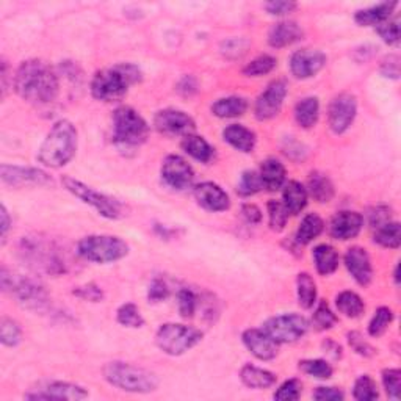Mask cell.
I'll use <instances>...</instances> for the list:
<instances>
[{
    "label": "cell",
    "mask_w": 401,
    "mask_h": 401,
    "mask_svg": "<svg viewBox=\"0 0 401 401\" xmlns=\"http://www.w3.org/2000/svg\"><path fill=\"white\" fill-rule=\"evenodd\" d=\"M14 90L22 99L44 106L54 102L60 91L58 74L52 66L43 60L22 62L14 76Z\"/></svg>",
    "instance_id": "obj_1"
},
{
    "label": "cell",
    "mask_w": 401,
    "mask_h": 401,
    "mask_svg": "<svg viewBox=\"0 0 401 401\" xmlns=\"http://www.w3.org/2000/svg\"><path fill=\"white\" fill-rule=\"evenodd\" d=\"M141 80V71L135 64L123 63L110 69L96 72L91 81V94L94 99L103 102L121 101L129 91V86Z\"/></svg>",
    "instance_id": "obj_2"
},
{
    "label": "cell",
    "mask_w": 401,
    "mask_h": 401,
    "mask_svg": "<svg viewBox=\"0 0 401 401\" xmlns=\"http://www.w3.org/2000/svg\"><path fill=\"white\" fill-rule=\"evenodd\" d=\"M77 151V130L72 123L60 120L47 133L38 151V160L50 168H62Z\"/></svg>",
    "instance_id": "obj_3"
},
{
    "label": "cell",
    "mask_w": 401,
    "mask_h": 401,
    "mask_svg": "<svg viewBox=\"0 0 401 401\" xmlns=\"http://www.w3.org/2000/svg\"><path fill=\"white\" fill-rule=\"evenodd\" d=\"M19 254L22 261L36 273L58 276L66 271L60 249L43 237H24L19 244Z\"/></svg>",
    "instance_id": "obj_4"
},
{
    "label": "cell",
    "mask_w": 401,
    "mask_h": 401,
    "mask_svg": "<svg viewBox=\"0 0 401 401\" xmlns=\"http://www.w3.org/2000/svg\"><path fill=\"white\" fill-rule=\"evenodd\" d=\"M103 378L115 388L133 393H149L159 385L157 378L151 371L120 361L108 362L103 367Z\"/></svg>",
    "instance_id": "obj_5"
},
{
    "label": "cell",
    "mask_w": 401,
    "mask_h": 401,
    "mask_svg": "<svg viewBox=\"0 0 401 401\" xmlns=\"http://www.w3.org/2000/svg\"><path fill=\"white\" fill-rule=\"evenodd\" d=\"M0 281H2V290L10 292L22 307L44 310L49 306V293L38 281L13 274L5 266H2Z\"/></svg>",
    "instance_id": "obj_6"
},
{
    "label": "cell",
    "mask_w": 401,
    "mask_h": 401,
    "mask_svg": "<svg viewBox=\"0 0 401 401\" xmlns=\"http://www.w3.org/2000/svg\"><path fill=\"white\" fill-rule=\"evenodd\" d=\"M149 135L146 121L130 107H120L113 113V141L120 147L141 146Z\"/></svg>",
    "instance_id": "obj_7"
},
{
    "label": "cell",
    "mask_w": 401,
    "mask_h": 401,
    "mask_svg": "<svg viewBox=\"0 0 401 401\" xmlns=\"http://www.w3.org/2000/svg\"><path fill=\"white\" fill-rule=\"evenodd\" d=\"M79 254L90 262L108 264L120 261L128 256L129 244L120 237L113 235H90L81 239L77 244Z\"/></svg>",
    "instance_id": "obj_8"
},
{
    "label": "cell",
    "mask_w": 401,
    "mask_h": 401,
    "mask_svg": "<svg viewBox=\"0 0 401 401\" xmlns=\"http://www.w3.org/2000/svg\"><path fill=\"white\" fill-rule=\"evenodd\" d=\"M203 340V332L185 324L166 323L157 331L155 341L163 353L181 356Z\"/></svg>",
    "instance_id": "obj_9"
},
{
    "label": "cell",
    "mask_w": 401,
    "mask_h": 401,
    "mask_svg": "<svg viewBox=\"0 0 401 401\" xmlns=\"http://www.w3.org/2000/svg\"><path fill=\"white\" fill-rule=\"evenodd\" d=\"M62 182L66 190L72 193L76 198L84 200L85 204L94 207L102 217L108 220H116L121 217V204L118 203L116 199L103 195L101 191H96L94 188L88 187V185L81 183L80 181L72 179V177H63Z\"/></svg>",
    "instance_id": "obj_10"
},
{
    "label": "cell",
    "mask_w": 401,
    "mask_h": 401,
    "mask_svg": "<svg viewBox=\"0 0 401 401\" xmlns=\"http://www.w3.org/2000/svg\"><path fill=\"white\" fill-rule=\"evenodd\" d=\"M307 328L309 323L303 315L287 314L270 318L265 323L264 331L278 344H292L300 340L307 332Z\"/></svg>",
    "instance_id": "obj_11"
},
{
    "label": "cell",
    "mask_w": 401,
    "mask_h": 401,
    "mask_svg": "<svg viewBox=\"0 0 401 401\" xmlns=\"http://www.w3.org/2000/svg\"><path fill=\"white\" fill-rule=\"evenodd\" d=\"M154 125L163 135L168 137H176V135H191L195 132V121L191 118L183 113L181 110L174 108H166L159 111L154 118Z\"/></svg>",
    "instance_id": "obj_12"
},
{
    "label": "cell",
    "mask_w": 401,
    "mask_h": 401,
    "mask_svg": "<svg viewBox=\"0 0 401 401\" xmlns=\"http://www.w3.org/2000/svg\"><path fill=\"white\" fill-rule=\"evenodd\" d=\"M358 111L356 98L350 93H341L332 99L329 106V125L334 133H344L353 124Z\"/></svg>",
    "instance_id": "obj_13"
},
{
    "label": "cell",
    "mask_w": 401,
    "mask_h": 401,
    "mask_svg": "<svg viewBox=\"0 0 401 401\" xmlns=\"http://www.w3.org/2000/svg\"><path fill=\"white\" fill-rule=\"evenodd\" d=\"M162 179L171 188L187 190L195 181V173L181 155H168L162 165Z\"/></svg>",
    "instance_id": "obj_14"
},
{
    "label": "cell",
    "mask_w": 401,
    "mask_h": 401,
    "mask_svg": "<svg viewBox=\"0 0 401 401\" xmlns=\"http://www.w3.org/2000/svg\"><path fill=\"white\" fill-rule=\"evenodd\" d=\"M286 96H287L286 81H282V80L273 81V84L266 88L261 96H259V99L256 102L254 111H256L257 120L266 121L276 116L281 111L282 103H284Z\"/></svg>",
    "instance_id": "obj_15"
},
{
    "label": "cell",
    "mask_w": 401,
    "mask_h": 401,
    "mask_svg": "<svg viewBox=\"0 0 401 401\" xmlns=\"http://www.w3.org/2000/svg\"><path fill=\"white\" fill-rule=\"evenodd\" d=\"M88 397V392L80 388L77 384L54 381L40 389L27 393L26 398L28 400H55V401H66V400H84Z\"/></svg>",
    "instance_id": "obj_16"
},
{
    "label": "cell",
    "mask_w": 401,
    "mask_h": 401,
    "mask_svg": "<svg viewBox=\"0 0 401 401\" xmlns=\"http://www.w3.org/2000/svg\"><path fill=\"white\" fill-rule=\"evenodd\" d=\"M326 64V55L315 49L296 50L290 58V69L295 77L309 79L323 69Z\"/></svg>",
    "instance_id": "obj_17"
},
{
    "label": "cell",
    "mask_w": 401,
    "mask_h": 401,
    "mask_svg": "<svg viewBox=\"0 0 401 401\" xmlns=\"http://www.w3.org/2000/svg\"><path fill=\"white\" fill-rule=\"evenodd\" d=\"M2 181L13 187H24V185H49L52 183L50 177L41 169L36 168H22V166H0Z\"/></svg>",
    "instance_id": "obj_18"
},
{
    "label": "cell",
    "mask_w": 401,
    "mask_h": 401,
    "mask_svg": "<svg viewBox=\"0 0 401 401\" xmlns=\"http://www.w3.org/2000/svg\"><path fill=\"white\" fill-rule=\"evenodd\" d=\"M243 344L261 361H271L278 356V341H274L264 329H247Z\"/></svg>",
    "instance_id": "obj_19"
},
{
    "label": "cell",
    "mask_w": 401,
    "mask_h": 401,
    "mask_svg": "<svg viewBox=\"0 0 401 401\" xmlns=\"http://www.w3.org/2000/svg\"><path fill=\"white\" fill-rule=\"evenodd\" d=\"M195 198L200 207L210 212L227 210L231 205L227 193L213 182H203L195 187Z\"/></svg>",
    "instance_id": "obj_20"
},
{
    "label": "cell",
    "mask_w": 401,
    "mask_h": 401,
    "mask_svg": "<svg viewBox=\"0 0 401 401\" xmlns=\"http://www.w3.org/2000/svg\"><path fill=\"white\" fill-rule=\"evenodd\" d=\"M345 265L359 286L366 287L370 284L373 271H371L370 257L366 249L359 247H353L348 249L345 254Z\"/></svg>",
    "instance_id": "obj_21"
},
{
    "label": "cell",
    "mask_w": 401,
    "mask_h": 401,
    "mask_svg": "<svg viewBox=\"0 0 401 401\" xmlns=\"http://www.w3.org/2000/svg\"><path fill=\"white\" fill-rule=\"evenodd\" d=\"M362 225L361 213L351 210L339 212L331 221V235L337 240H350L361 232Z\"/></svg>",
    "instance_id": "obj_22"
},
{
    "label": "cell",
    "mask_w": 401,
    "mask_h": 401,
    "mask_svg": "<svg viewBox=\"0 0 401 401\" xmlns=\"http://www.w3.org/2000/svg\"><path fill=\"white\" fill-rule=\"evenodd\" d=\"M303 36L301 27L296 24L293 21H282L278 22L276 26L271 27V30L269 33V43L271 47H286L290 46V44L300 41Z\"/></svg>",
    "instance_id": "obj_23"
},
{
    "label": "cell",
    "mask_w": 401,
    "mask_h": 401,
    "mask_svg": "<svg viewBox=\"0 0 401 401\" xmlns=\"http://www.w3.org/2000/svg\"><path fill=\"white\" fill-rule=\"evenodd\" d=\"M222 138H225L226 143L234 146L235 149L242 152H252L256 146L254 132H251L240 124L227 125V128L222 130Z\"/></svg>",
    "instance_id": "obj_24"
},
{
    "label": "cell",
    "mask_w": 401,
    "mask_h": 401,
    "mask_svg": "<svg viewBox=\"0 0 401 401\" xmlns=\"http://www.w3.org/2000/svg\"><path fill=\"white\" fill-rule=\"evenodd\" d=\"M259 176H261L264 188L276 191L286 182V168L279 160L269 159L262 163Z\"/></svg>",
    "instance_id": "obj_25"
},
{
    "label": "cell",
    "mask_w": 401,
    "mask_h": 401,
    "mask_svg": "<svg viewBox=\"0 0 401 401\" xmlns=\"http://www.w3.org/2000/svg\"><path fill=\"white\" fill-rule=\"evenodd\" d=\"M397 5V2H384L380 5L370 6L367 10H361L356 13L354 21L358 22L359 26H380L384 21L390 19Z\"/></svg>",
    "instance_id": "obj_26"
},
{
    "label": "cell",
    "mask_w": 401,
    "mask_h": 401,
    "mask_svg": "<svg viewBox=\"0 0 401 401\" xmlns=\"http://www.w3.org/2000/svg\"><path fill=\"white\" fill-rule=\"evenodd\" d=\"M282 199H284L282 204H284L288 213L298 215L307 204V190L304 188L300 182L292 181L284 187Z\"/></svg>",
    "instance_id": "obj_27"
},
{
    "label": "cell",
    "mask_w": 401,
    "mask_h": 401,
    "mask_svg": "<svg viewBox=\"0 0 401 401\" xmlns=\"http://www.w3.org/2000/svg\"><path fill=\"white\" fill-rule=\"evenodd\" d=\"M240 378L243 384L251 389H266L276 383V376L271 371L254 366H244L240 371Z\"/></svg>",
    "instance_id": "obj_28"
},
{
    "label": "cell",
    "mask_w": 401,
    "mask_h": 401,
    "mask_svg": "<svg viewBox=\"0 0 401 401\" xmlns=\"http://www.w3.org/2000/svg\"><path fill=\"white\" fill-rule=\"evenodd\" d=\"M309 193L317 203H329L334 196V185L329 181V177L320 173V171H314L309 176Z\"/></svg>",
    "instance_id": "obj_29"
},
{
    "label": "cell",
    "mask_w": 401,
    "mask_h": 401,
    "mask_svg": "<svg viewBox=\"0 0 401 401\" xmlns=\"http://www.w3.org/2000/svg\"><path fill=\"white\" fill-rule=\"evenodd\" d=\"M182 149L191 155L193 159L203 163H209L213 159V147L203 137L195 135V133L183 137Z\"/></svg>",
    "instance_id": "obj_30"
},
{
    "label": "cell",
    "mask_w": 401,
    "mask_h": 401,
    "mask_svg": "<svg viewBox=\"0 0 401 401\" xmlns=\"http://www.w3.org/2000/svg\"><path fill=\"white\" fill-rule=\"evenodd\" d=\"M314 261L317 271L323 274V276H328V274L337 270L339 254L331 244H318V247L314 249Z\"/></svg>",
    "instance_id": "obj_31"
},
{
    "label": "cell",
    "mask_w": 401,
    "mask_h": 401,
    "mask_svg": "<svg viewBox=\"0 0 401 401\" xmlns=\"http://www.w3.org/2000/svg\"><path fill=\"white\" fill-rule=\"evenodd\" d=\"M318 113H320V106H318L317 98H306L296 103L295 118L301 128L309 129L315 125L318 121Z\"/></svg>",
    "instance_id": "obj_32"
},
{
    "label": "cell",
    "mask_w": 401,
    "mask_h": 401,
    "mask_svg": "<svg viewBox=\"0 0 401 401\" xmlns=\"http://www.w3.org/2000/svg\"><path fill=\"white\" fill-rule=\"evenodd\" d=\"M247 108H248V102L244 101L243 98H237V96H232V98L220 99L212 106L213 115H217L218 118L242 116L244 111H247Z\"/></svg>",
    "instance_id": "obj_33"
},
{
    "label": "cell",
    "mask_w": 401,
    "mask_h": 401,
    "mask_svg": "<svg viewBox=\"0 0 401 401\" xmlns=\"http://www.w3.org/2000/svg\"><path fill=\"white\" fill-rule=\"evenodd\" d=\"M375 242L384 248L395 249L401 243V227L397 221H389L375 229Z\"/></svg>",
    "instance_id": "obj_34"
},
{
    "label": "cell",
    "mask_w": 401,
    "mask_h": 401,
    "mask_svg": "<svg viewBox=\"0 0 401 401\" xmlns=\"http://www.w3.org/2000/svg\"><path fill=\"white\" fill-rule=\"evenodd\" d=\"M323 226H324L323 220L318 217V215L315 213L306 215L304 220L301 221L298 232H296V240H298V243L307 244L309 242L317 239V237L322 234Z\"/></svg>",
    "instance_id": "obj_35"
},
{
    "label": "cell",
    "mask_w": 401,
    "mask_h": 401,
    "mask_svg": "<svg viewBox=\"0 0 401 401\" xmlns=\"http://www.w3.org/2000/svg\"><path fill=\"white\" fill-rule=\"evenodd\" d=\"M296 287H298V303L303 309L314 307L317 300V286L309 273H300L296 279Z\"/></svg>",
    "instance_id": "obj_36"
},
{
    "label": "cell",
    "mask_w": 401,
    "mask_h": 401,
    "mask_svg": "<svg viewBox=\"0 0 401 401\" xmlns=\"http://www.w3.org/2000/svg\"><path fill=\"white\" fill-rule=\"evenodd\" d=\"M336 304L341 314L350 318L359 317L363 312V309H366V306H363V301L361 300V296L356 295L354 292H341L337 296Z\"/></svg>",
    "instance_id": "obj_37"
},
{
    "label": "cell",
    "mask_w": 401,
    "mask_h": 401,
    "mask_svg": "<svg viewBox=\"0 0 401 401\" xmlns=\"http://www.w3.org/2000/svg\"><path fill=\"white\" fill-rule=\"evenodd\" d=\"M300 368L309 376L318 378V380H328L332 375V367L323 359H307L300 362Z\"/></svg>",
    "instance_id": "obj_38"
},
{
    "label": "cell",
    "mask_w": 401,
    "mask_h": 401,
    "mask_svg": "<svg viewBox=\"0 0 401 401\" xmlns=\"http://www.w3.org/2000/svg\"><path fill=\"white\" fill-rule=\"evenodd\" d=\"M22 337L21 326L11 320V318L4 317L0 322V340L6 346H16Z\"/></svg>",
    "instance_id": "obj_39"
},
{
    "label": "cell",
    "mask_w": 401,
    "mask_h": 401,
    "mask_svg": "<svg viewBox=\"0 0 401 401\" xmlns=\"http://www.w3.org/2000/svg\"><path fill=\"white\" fill-rule=\"evenodd\" d=\"M353 395L359 401H371L380 397V393H378L376 383L368 375H363L356 381Z\"/></svg>",
    "instance_id": "obj_40"
},
{
    "label": "cell",
    "mask_w": 401,
    "mask_h": 401,
    "mask_svg": "<svg viewBox=\"0 0 401 401\" xmlns=\"http://www.w3.org/2000/svg\"><path fill=\"white\" fill-rule=\"evenodd\" d=\"M274 68H276V58L270 55H261L243 69V74L248 77H261L264 74L271 72Z\"/></svg>",
    "instance_id": "obj_41"
},
{
    "label": "cell",
    "mask_w": 401,
    "mask_h": 401,
    "mask_svg": "<svg viewBox=\"0 0 401 401\" xmlns=\"http://www.w3.org/2000/svg\"><path fill=\"white\" fill-rule=\"evenodd\" d=\"M393 320V314L389 307H380L376 310L375 317L371 318L368 332L371 337H380L385 332V329L389 328V324Z\"/></svg>",
    "instance_id": "obj_42"
},
{
    "label": "cell",
    "mask_w": 401,
    "mask_h": 401,
    "mask_svg": "<svg viewBox=\"0 0 401 401\" xmlns=\"http://www.w3.org/2000/svg\"><path fill=\"white\" fill-rule=\"evenodd\" d=\"M118 322L123 326H128V328H141L145 323L138 307L132 303L123 304V306L118 309Z\"/></svg>",
    "instance_id": "obj_43"
},
{
    "label": "cell",
    "mask_w": 401,
    "mask_h": 401,
    "mask_svg": "<svg viewBox=\"0 0 401 401\" xmlns=\"http://www.w3.org/2000/svg\"><path fill=\"white\" fill-rule=\"evenodd\" d=\"M336 322H337V317L332 314V310L329 309L328 304H326L324 301L318 304L314 312V317H312V323H314L315 328L320 331L329 329L334 324H336Z\"/></svg>",
    "instance_id": "obj_44"
},
{
    "label": "cell",
    "mask_w": 401,
    "mask_h": 401,
    "mask_svg": "<svg viewBox=\"0 0 401 401\" xmlns=\"http://www.w3.org/2000/svg\"><path fill=\"white\" fill-rule=\"evenodd\" d=\"M262 187V181L261 176L256 171H244L240 177L239 182V193L242 196H252L256 195L257 191H261Z\"/></svg>",
    "instance_id": "obj_45"
},
{
    "label": "cell",
    "mask_w": 401,
    "mask_h": 401,
    "mask_svg": "<svg viewBox=\"0 0 401 401\" xmlns=\"http://www.w3.org/2000/svg\"><path fill=\"white\" fill-rule=\"evenodd\" d=\"M269 218H270V227L273 231L281 232L286 227V222L288 218V212L286 207L279 200H270L269 203Z\"/></svg>",
    "instance_id": "obj_46"
},
{
    "label": "cell",
    "mask_w": 401,
    "mask_h": 401,
    "mask_svg": "<svg viewBox=\"0 0 401 401\" xmlns=\"http://www.w3.org/2000/svg\"><path fill=\"white\" fill-rule=\"evenodd\" d=\"M376 32L381 36L384 43L390 44V46H397L400 43V19H388L383 24L376 26Z\"/></svg>",
    "instance_id": "obj_47"
},
{
    "label": "cell",
    "mask_w": 401,
    "mask_h": 401,
    "mask_svg": "<svg viewBox=\"0 0 401 401\" xmlns=\"http://www.w3.org/2000/svg\"><path fill=\"white\" fill-rule=\"evenodd\" d=\"M177 300H179V312L183 318H191L195 315L199 306V300L195 292H191L190 288H182L177 295Z\"/></svg>",
    "instance_id": "obj_48"
},
{
    "label": "cell",
    "mask_w": 401,
    "mask_h": 401,
    "mask_svg": "<svg viewBox=\"0 0 401 401\" xmlns=\"http://www.w3.org/2000/svg\"><path fill=\"white\" fill-rule=\"evenodd\" d=\"M383 384L389 398L398 400L401 390V371L398 368H389L383 371Z\"/></svg>",
    "instance_id": "obj_49"
},
{
    "label": "cell",
    "mask_w": 401,
    "mask_h": 401,
    "mask_svg": "<svg viewBox=\"0 0 401 401\" xmlns=\"http://www.w3.org/2000/svg\"><path fill=\"white\" fill-rule=\"evenodd\" d=\"M301 389L303 385L298 380H288L281 385L276 393H274V400L296 401L301 397Z\"/></svg>",
    "instance_id": "obj_50"
},
{
    "label": "cell",
    "mask_w": 401,
    "mask_h": 401,
    "mask_svg": "<svg viewBox=\"0 0 401 401\" xmlns=\"http://www.w3.org/2000/svg\"><path fill=\"white\" fill-rule=\"evenodd\" d=\"M348 341H350V345L353 346V350L361 354V356H366V358H368V356H373L375 354V350L371 348L366 340H363V337L361 336L359 332H350L348 334Z\"/></svg>",
    "instance_id": "obj_51"
},
{
    "label": "cell",
    "mask_w": 401,
    "mask_h": 401,
    "mask_svg": "<svg viewBox=\"0 0 401 401\" xmlns=\"http://www.w3.org/2000/svg\"><path fill=\"white\" fill-rule=\"evenodd\" d=\"M168 295H169V288H168V286L165 284V281L154 279V281L151 282L149 292H147V298H149V301H154V303L163 301V300L166 298Z\"/></svg>",
    "instance_id": "obj_52"
},
{
    "label": "cell",
    "mask_w": 401,
    "mask_h": 401,
    "mask_svg": "<svg viewBox=\"0 0 401 401\" xmlns=\"http://www.w3.org/2000/svg\"><path fill=\"white\" fill-rule=\"evenodd\" d=\"M265 10L269 11L273 16H284L296 10L295 2H284V0H273V2L265 4Z\"/></svg>",
    "instance_id": "obj_53"
},
{
    "label": "cell",
    "mask_w": 401,
    "mask_h": 401,
    "mask_svg": "<svg viewBox=\"0 0 401 401\" xmlns=\"http://www.w3.org/2000/svg\"><path fill=\"white\" fill-rule=\"evenodd\" d=\"M74 295L79 296V298H81V300H88V301H93V303H98L103 298L102 290L94 284H86L84 287H77L76 290H74Z\"/></svg>",
    "instance_id": "obj_54"
},
{
    "label": "cell",
    "mask_w": 401,
    "mask_h": 401,
    "mask_svg": "<svg viewBox=\"0 0 401 401\" xmlns=\"http://www.w3.org/2000/svg\"><path fill=\"white\" fill-rule=\"evenodd\" d=\"M381 72L384 77L397 80L400 77V57L398 55L385 57L384 62L381 63Z\"/></svg>",
    "instance_id": "obj_55"
},
{
    "label": "cell",
    "mask_w": 401,
    "mask_h": 401,
    "mask_svg": "<svg viewBox=\"0 0 401 401\" xmlns=\"http://www.w3.org/2000/svg\"><path fill=\"white\" fill-rule=\"evenodd\" d=\"M314 398L318 401H341L345 395L337 388H318L314 392Z\"/></svg>",
    "instance_id": "obj_56"
},
{
    "label": "cell",
    "mask_w": 401,
    "mask_h": 401,
    "mask_svg": "<svg viewBox=\"0 0 401 401\" xmlns=\"http://www.w3.org/2000/svg\"><path fill=\"white\" fill-rule=\"evenodd\" d=\"M389 221H392L389 207H376V209L370 213V225L373 226V229L380 227Z\"/></svg>",
    "instance_id": "obj_57"
},
{
    "label": "cell",
    "mask_w": 401,
    "mask_h": 401,
    "mask_svg": "<svg viewBox=\"0 0 401 401\" xmlns=\"http://www.w3.org/2000/svg\"><path fill=\"white\" fill-rule=\"evenodd\" d=\"M242 213L244 220L251 222V225H257V222L262 220V213L259 210V207L254 204H244L242 207Z\"/></svg>",
    "instance_id": "obj_58"
},
{
    "label": "cell",
    "mask_w": 401,
    "mask_h": 401,
    "mask_svg": "<svg viewBox=\"0 0 401 401\" xmlns=\"http://www.w3.org/2000/svg\"><path fill=\"white\" fill-rule=\"evenodd\" d=\"M0 217H2V239H5V235L6 232H9V227H10V217H9V212H6L5 205L0 207Z\"/></svg>",
    "instance_id": "obj_59"
}]
</instances>
